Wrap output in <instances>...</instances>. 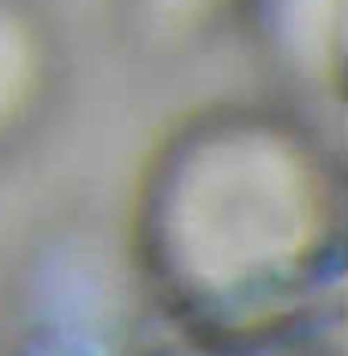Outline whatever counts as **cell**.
<instances>
[{
	"label": "cell",
	"mask_w": 348,
	"mask_h": 356,
	"mask_svg": "<svg viewBox=\"0 0 348 356\" xmlns=\"http://www.w3.org/2000/svg\"><path fill=\"white\" fill-rule=\"evenodd\" d=\"M315 164L267 127H217L180 143L148 205L160 279L193 312L250 323L312 270L324 242Z\"/></svg>",
	"instance_id": "obj_1"
},
{
	"label": "cell",
	"mask_w": 348,
	"mask_h": 356,
	"mask_svg": "<svg viewBox=\"0 0 348 356\" xmlns=\"http://www.w3.org/2000/svg\"><path fill=\"white\" fill-rule=\"evenodd\" d=\"M33 90V49L17 33L13 21H0V131L25 111V99Z\"/></svg>",
	"instance_id": "obj_2"
}]
</instances>
